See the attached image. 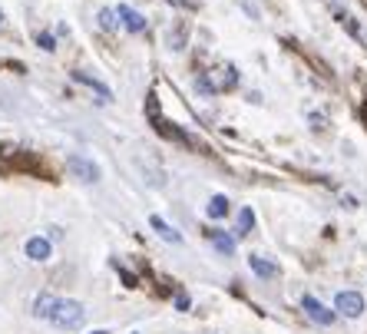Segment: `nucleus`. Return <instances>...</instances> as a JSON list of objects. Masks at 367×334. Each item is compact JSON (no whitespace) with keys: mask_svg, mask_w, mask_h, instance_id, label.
I'll use <instances>...</instances> for the list:
<instances>
[{"mask_svg":"<svg viewBox=\"0 0 367 334\" xmlns=\"http://www.w3.org/2000/svg\"><path fill=\"white\" fill-rule=\"evenodd\" d=\"M176 304H179V311H189V298H185V295H179V301Z\"/></svg>","mask_w":367,"mask_h":334,"instance_id":"17","label":"nucleus"},{"mask_svg":"<svg viewBox=\"0 0 367 334\" xmlns=\"http://www.w3.org/2000/svg\"><path fill=\"white\" fill-rule=\"evenodd\" d=\"M46 318L53 321V328H63V331H77L83 318H86V311H83V304L79 301H70V298H60V301H53L50 308V315Z\"/></svg>","mask_w":367,"mask_h":334,"instance_id":"1","label":"nucleus"},{"mask_svg":"<svg viewBox=\"0 0 367 334\" xmlns=\"http://www.w3.org/2000/svg\"><path fill=\"white\" fill-rule=\"evenodd\" d=\"M116 14H120L122 27H126L129 33H142V30H146V17L139 14V10H133V7H126V3H122Z\"/></svg>","mask_w":367,"mask_h":334,"instance_id":"6","label":"nucleus"},{"mask_svg":"<svg viewBox=\"0 0 367 334\" xmlns=\"http://www.w3.org/2000/svg\"><path fill=\"white\" fill-rule=\"evenodd\" d=\"M301 308H305V315L311 321H318V324H324V328H328V324H335V311H331V308H324L321 301H318V298H314V295H305V298H301Z\"/></svg>","mask_w":367,"mask_h":334,"instance_id":"4","label":"nucleus"},{"mask_svg":"<svg viewBox=\"0 0 367 334\" xmlns=\"http://www.w3.org/2000/svg\"><path fill=\"white\" fill-rule=\"evenodd\" d=\"M23 252H27V259H33V261H46L50 255H53V248H50L46 239H27Z\"/></svg>","mask_w":367,"mask_h":334,"instance_id":"7","label":"nucleus"},{"mask_svg":"<svg viewBox=\"0 0 367 334\" xmlns=\"http://www.w3.org/2000/svg\"><path fill=\"white\" fill-rule=\"evenodd\" d=\"M70 172H73L77 179H83V183H100V169L93 166L90 159H83V156H73V159H70Z\"/></svg>","mask_w":367,"mask_h":334,"instance_id":"5","label":"nucleus"},{"mask_svg":"<svg viewBox=\"0 0 367 334\" xmlns=\"http://www.w3.org/2000/svg\"><path fill=\"white\" fill-rule=\"evenodd\" d=\"M93 334H109V331H93Z\"/></svg>","mask_w":367,"mask_h":334,"instance_id":"18","label":"nucleus"},{"mask_svg":"<svg viewBox=\"0 0 367 334\" xmlns=\"http://www.w3.org/2000/svg\"><path fill=\"white\" fill-rule=\"evenodd\" d=\"M40 46H44V50H53V46H57V40H53L50 33H40Z\"/></svg>","mask_w":367,"mask_h":334,"instance_id":"16","label":"nucleus"},{"mask_svg":"<svg viewBox=\"0 0 367 334\" xmlns=\"http://www.w3.org/2000/svg\"><path fill=\"white\" fill-rule=\"evenodd\" d=\"M100 27L103 30H116V10H100Z\"/></svg>","mask_w":367,"mask_h":334,"instance_id":"14","label":"nucleus"},{"mask_svg":"<svg viewBox=\"0 0 367 334\" xmlns=\"http://www.w3.org/2000/svg\"><path fill=\"white\" fill-rule=\"evenodd\" d=\"M0 24H3V14H0Z\"/></svg>","mask_w":367,"mask_h":334,"instance_id":"19","label":"nucleus"},{"mask_svg":"<svg viewBox=\"0 0 367 334\" xmlns=\"http://www.w3.org/2000/svg\"><path fill=\"white\" fill-rule=\"evenodd\" d=\"M335 308L344 318H361V315H364V298H361L357 291H341L335 298Z\"/></svg>","mask_w":367,"mask_h":334,"instance_id":"3","label":"nucleus"},{"mask_svg":"<svg viewBox=\"0 0 367 334\" xmlns=\"http://www.w3.org/2000/svg\"><path fill=\"white\" fill-rule=\"evenodd\" d=\"M205 212H209V219H225V215H229V198L212 196V202L205 205Z\"/></svg>","mask_w":367,"mask_h":334,"instance_id":"10","label":"nucleus"},{"mask_svg":"<svg viewBox=\"0 0 367 334\" xmlns=\"http://www.w3.org/2000/svg\"><path fill=\"white\" fill-rule=\"evenodd\" d=\"M73 80H77V83H86V86H93V90H100L103 93V96H109V90H106V83H100V80H93V76H86V73H73Z\"/></svg>","mask_w":367,"mask_h":334,"instance_id":"13","label":"nucleus"},{"mask_svg":"<svg viewBox=\"0 0 367 334\" xmlns=\"http://www.w3.org/2000/svg\"><path fill=\"white\" fill-rule=\"evenodd\" d=\"M53 301H57L53 295H40V301H37V315L46 318V315H50V308H53Z\"/></svg>","mask_w":367,"mask_h":334,"instance_id":"15","label":"nucleus"},{"mask_svg":"<svg viewBox=\"0 0 367 334\" xmlns=\"http://www.w3.org/2000/svg\"><path fill=\"white\" fill-rule=\"evenodd\" d=\"M252 225H255V212H252V209H242V212H238V228H235V232H238V235H248Z\"/></svg>","mask_w":367,"mask_h":334,"instance_id":"12","label":"nucleus"},{"mask_svg":"<svg viewBox=\"0 0 367 334\" xmlns=\"http://www.w3.org/2000/svg\"><path fill=\"white\" fill-rule=\"evenodd\" d=\"M364 116H367V106H364Z\"/></svg>","mask_w":367,"mask_h":334,"instance_id":"20","label":"nucleus"},{"mask_svg":"<svg viewBox=\"0 0 367 334\" xmlns=\"http://www.w3.org/2000/svg\"><path fill=\"white\" fill-rule=\"evenodd\" d=\"M209 239H212V245L222 252V255H235V242H232L225 232H215V228H212V232H209Z\"/></svg>","mask_w":367,"mask_h":334,"instance_id":"11","label":"nucleus"},{"mask_svg":"<svg viewBox=\"0 0 367 334\" xmlns=\"http://www.w3.org/2000/svg\"><path fill=\"white\" fill-rule=\"evenodd\" d=\"M235 83H238V73H235V66H222L218 73L202 76L196 86H199L202 93H218V90H232Z\"/></svg>","mask_w":367,"mask_h":334,"instance_id":"2","label":"nucleus"},{"mask_svg":"<svg viewBox=\"0 0 367 334\" xmlns=\"http://www.w3.org/2000/svg\"><path fill=\"white\" fill-rule=\"evenodd\" d=\"M149 225L156 228V232H159V235H162V239H166V242H182V235H179V232H176V228L169 225V222H162V219H159V215H153V219H149Z\"/></svg>","mask_w":367,"mask_h":334,"instance_id":"9","label":"nucleus"},{"mask_svg":"<svg viewBox=\"0 0 367 334\" xmlns=\"http://www.w3.org/2000/svg\"><path fill=\"white\" fill-rule=\"evenodd\" d=\"M248 265H252V272L258 275V278H275V275H278L275 261H265L261 255H248Z\"/></svg>","mask_w":367,"mask_h":334,"instance_id":"8","label":"nucleus"}]
</instances>
